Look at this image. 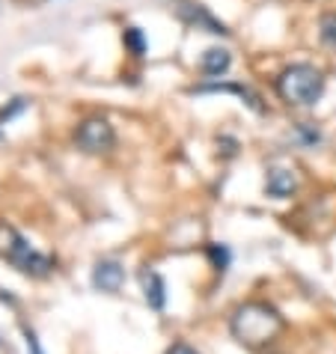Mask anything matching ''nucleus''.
<instances>
[{
    "instance_id": "f257e3e1",
    "label": "nucleus",
    "mask_w": 336,
    "mask_h": 354,
    "mask_svg": "<svg viewBox=\"0 0 336 354\" xmlns=\"http://www.w3.org/2000/svg\"><path fill=\"white\" fill-rule=\"evenodd\" d=\"M286 328L283 316L277 313L271 304H262V301H247L241 304L239 310L232 313L230 319V330L232 337L241 342L247 348H265L280 337Z\"/></svg>"
},
{
    "instance_id": "f03ea898",
    "label": "nucleus",
    "mask_w": 336,
    "mask_h": 354,
    "mask_svg": "<svg viewBox=\"0 0 336 354\" xmlns=\"http://www.w3.org/2000/svg\"><path fill=\"white\" fill-rule=\"evenodd\" d=\"M277 93L283 102L298 104V107H312L324 93V75L321 68L312 63H292L286 66L280 77H277Z\"/></svg>"
},
{
    "instance_id": "7ed1b4c3",
    "label": "nucleus",
    "mask_w": 336,
    "mask_h": 354,
    "mask_svg": "<svg viewBox=\"0 0 336 354\" xmlns=\"http://www.w3.org/2000/svg\"><path fill=\"white\" fill-rule=\"evenodd\" d=\"M0 259H6L12 268H18L21 274H30V277H45V274H51V268H54V259L39 253L33 244L6 221H0Z\"/></svg>"
},
{
    "instance_id": "20e7f679",
    "label": "nucleus",
    "mask_w": 336,
    "mask_h": 354,
    "mask_svg": "<svg viewBox=\"0 0 336 354\" xmlns=\"http://www.w3.org/2000/svg\"><path fill=\"white\" fill-rule=\"evenodd\" d=\"M75 143H77V149L86 152V155H102L116 143V131H113L111 122L102 120V116H90V120H84L77 125Z\"/></svg>"
},
{
    "instance_id": "39448f33",
    "label": "nucleus",
    "mask_w": 336,
    "mask_h": 354,
    "mask_svg": "<svg viewBox=\"0 0 336 354\" xmlns=\"http://www.w3.org/2000/svg\"><path fill=\"white\" fill-rule=\"evenodd\" d=\"M295 188H298V176L289 167H271L268 173H265V194L274 196V200H286V196H292Z\"/></svg>"
},
{
    "instance_id": "423d86ee",
    "label": "nucleus",
    "mask_w": 336,
    "mask_h": 354,
    "mask_svg": "<svg viewBox=\"0 0 336 354\" xmlns=\"http://www.w3.org/2000/svg\"><path fill=\"white\" fill-rule=\"evenodd\" d=\"M125 283V268L116 259H102L93 268V286L102 292H120Z\"/></svg>"
},
{
    "instance_id": "0eeeda50",
    "label": "nucleus",
    "mask_w": 336,
    "mask_h": 354,
    "mask_svg": "<svg viewBox=\"0 0 336 354\" xmlns=\"http://www.w3.org/2000/svg\"><path fill=\"white\" fill-rule=\"evenodd\" d=\"M140 286H143V298L152 310H164L167 304V286H164V277L158 274L155 268H143L140 271Z\"/></svg>"
},
{
    "instance_id": "6e6552de",
    "label": "nucleus",
    "mask_w": 336,
    "mask_h": 354,
    "mask_svg": "<svg viewBox=\"0 0 336 354\" xmlns=\"http://www.w3.org/2000/svg\"><path fill=\"white\" fill-rule=\"evenodd\" d=\"M196 93H235L244 104H250L256 113L265 111V107L259 104V95H256L253 90H247V86H241V84H200L196 86Z\"/></svg>"
},
{
    "instance_id": "1a4fd4ad",
    "label": "nucleus",
    "mask_w": 336,
    "mask_h": 354,
    "mask_svg": "<svg viewBox=\"0 0 336 354\" xmlns=\"http://www.w3.org/2000/svg\"><path fill=\"white\" fill-rule=\"evenodd\" d=\"M230 66H232V54L226 48H209L203 54V72L209 77H223L230 72Z\"/></svg>"
},
{
    "instance_id": "9d476101",
    "label": "nucleus",
    "mask_w": 336,
    "mask_h": 354,
    "mask_svg": "<svg viewBox=\"0 0 336 354\" xmlns=\"http://www.w3.org/2000/svg\"><path fill=\"white\" fill-rule=\"evenodd\" d=\"M185 15L191 18L194 24H200V27H205V30H209V33H214V36H226V33H230V30H226V27H223L221 21H217V18H212V12H209V9H205V6H191V3H187Z\"/></svg>"
},
{
    "instance_id": "9b49d317",
    "label": "nucleus",
    "mask_w": 336,
    "mask_h": 354,
    "mask_svg": "<svg viewBox=\"0 0 336 354\" xmlns=\"http://www.w3.org/2000/svg\"><path fill=\"white\" fill-rule=\"evenodd\" d=\"M125 45L131 48L137 57H143L146 48H149V42H146V36H143L140 27H128V30H125Z\"/></svg>"
},
{
    "instance_id": "f8f14e48",
    "label": "nucleus",
    "mask_w": 336,
    "mask_h": 354,
    "mask_svg": "<svg viewBox=\"0 0 336 354\" xmlns=\"http://www.w3.org/2000/svg\"><path fill=\"white\" fill-rule=\"evenodd\" d=\"M209 257H212V262H214V268L217 271H226V268H230V248H223V244H209Z\"/></svg>"
},
{
    "instance_id": "ddd939ff",
    "label": "nucleus",
    "mask_w": 336,
    "mask_h": 354,
    "mask_svg": "<svg viewBox=\"0 0 336 354\" xmlns=\"http://www.w3.org/2000/svg\"><path fill=\"white\" fill-rule=\"evenodd\" d=\"M298 137H301L304 146H315V143L321 140L319 129H315V125H310V122H301V125H298Z\"/></svg>"
},
{
    "instance_id": "4468645a",
    "label": "nucleus",
    "mask_w": 336,
    "mask_h": 354,
    "mask_svg": "<svg viewBox=\"0 0 336 354\" xmlns=\"http://www.w3.org/2000/svg\"><path fill=\"white\" fill-rule=\"evenodd\" d=\"M321 39H324L328 45H333V48H336V12L321 18Z\"/></svg>"
},
{
    "instance_id": "2eb2a0df",
    "label": "nucleus",
    "mask_w": 336,
    "mask_h": 354,
    "mask_svg": "<svg viewBox=\"0 0 336 354\" xmlns=\"http://www.w3.org/2000/svg\"><path fill=\"white\" fill-rule=\"evenodd\" d=\"M27 107V98H12V104L9 107H3V111H0V122H6V120H12L15 113H21Z\"/></svg>"
},
{
    "instance_id": "dca6fc26",
    "label": "nucleus",
    "mask_w": 336,
    "mask_h": 354,
    "mask_svg": "<svg viewBox=\"0 0 336 354\" xmlns=\"http://www.w3.org/2000/svg\"><path fill=\"white\" fill-rule=\"evenodd\" d=\"M24 339H27V354H45L42 346H39V339H36V333L30 328H24Z\"/></svg>"
},
{
    "instance_id": "f3484780",
    "label": "nucleus",
    "mask_w": 336,
    "mask_h": 354,
    "mask_svg": "<svg viewBox=\"0 0 336 354\" xmlns=\"http://www.w3.org/2000/svg\"><path fill=\"white\" fill-rule=\"evenodd\" d=\"M167 354H200V351L191 348V346H187V342H176V346L167 348Z\"/></svg>"
}]
</instances>
